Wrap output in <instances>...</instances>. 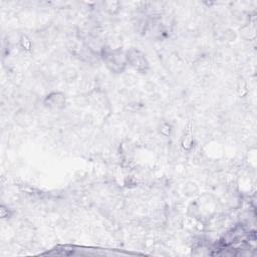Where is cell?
<instances>
[{"instance_id":"obj_1","label":"cell","mask_w":257,"mask_h":257,"mask_svg":"<svg viewBox=\"0 0 257 257\" xmlns=\"http://www.w3.org/2000/svg\"><path fill=\"white\" fill-rule=\"evenodd\" d=\"M100 56L107 68L114 73L122 72L127 64L126 54L120 49L102 47L100 51Z\"/></svg>"},{"instance_id":"obj_2","label":"cell","mask_w":257,"mask_h":257,"mask_svg":"<svg viewBox=\"0 0 257 257\" xmlns=\"http://www.w3.org/2000/svg\"><path fill=\"white\" fill-rule=\"evenodd\" d=\"M126 61L135 70L146 73L149 69V62L146 58V55L137 48H131L125 52Z\"/></svg>"},{"instance_id":"obj_3","label":"cell","mask_w":257,"mask_h":257,"mask_svg":"<svg viewBox=\"0 0 257 257\" xmlns=\"http://www.w3.org/2000/svg\"><path fill=\"white\" fill-rule=\"evenodd\" d=\"M44 104L49 108H54V109L62 108L65 105V95L59 91L51 92L46 96L44 100Z\"/></svg>"}]
</instances>
